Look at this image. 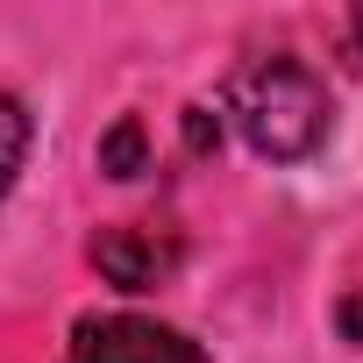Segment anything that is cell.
<instances>
[{
  "mask_svg": "<svg viewBox=\"0 0 363 363\" xmlns=\"http://www.w3.org/2000/svg\"><path fill=\"white\" fill-rule=\"evenodd\" d=\"M93 264L121 292H157L178 271V242L171 235H150V228H100L93 235Z\"/></svg>",
  "mask_w": 363,
  "mask_h": 363,
  "instance_id": "3",
  "label": "cell"
},
{
  "mask_svg": "<svg viewBox=\"0 0 363 363\" xmlns=\"http://www.w3.org/2000/svg\"><path fill=\"white\" fill-rule=\"evenodd\" d=\"M100 171H107V178H135V171H150V135H143L135 114H121V121L100 135Z\"/></svg>",
  "mask_w": 363,
  "mask_h": 363,
  "instance_id": "4",
  "label": "cell"
},
{
  "mask_svg": "<svg viewBox=\"0 0 363 363\" xmlns=\"http://www.w3.org/2000/svg\"><path fill=\"white\" fill-rule=\"evenodd\" d=\"M22 157H29V114H22V100H15V93H0V200H8Z\"/></svg>",
  "mask_w": 363,
  "mask_h": 363,
  "instance_id": "5",
  "label": "cell"
},
{
  "mask_svg": "<svg viewBox=\"0 0 363 363\" xmlns=\"http://www.w3.org/2000/svg\"><path fill=\"white\" fill-rule=\"evenodd\" d=\"M335 328H342V342H356V349H363V292H349V299L335 306Z\"/></svg>",
  "mask_w": 363,
  "mask_h": 363,
  "instance_id": "7",
  "label": "cell"
},
{
  "mask_svg": "<svg viewBox=\"0 0 363 363\" xmlns=\"http://www.w3.org/2000/svg\"><path fill=\"white\" fill-rule=\"evenodd\" d=\"M228 114L250 135V150L271 157V164H306L328 143V121H335L328 86L299 57H264L257 72H242L235 93H228Z\"/></svg>",
  "mask_w": 363,
  "mask_h": 363,
  "instance_id": "1",
  "label": "cell"
},
{
  "mask_svg": "<svg viewBox=\"0 0 363 363\" xmlns=\"http://www.w3.org/2000/svg\"><path fill=\"white\" fill-rule=\"evenodd\" d=\"M72 363H207V356H200L193 335H178V328H164V320L107 313V320H79Z\"/></svg>",
  "mask_w": 363,
  "mask_h": 363,
  "instance_id": "2",
  "label": "cell"
},
{
  "mask_svg": "<svg viewBox=\"0 0 363 363\" xmlns=\"http://www.w3.org/2000/svg\"><path fill=\"white\" fill-rule=\"evenodd\" d=\"M186 150L193 157H214L221 150V114L214 107H186Z\"/></svg>",
  "mask_w": 363,
  "mask_h": 363,
  "instance_id": "6",
  "label": "cell"
},
{
  "mask_svg": "<svg viewBox=\"0 0 363 363\" xmlns=\"http://www.w3.org/2000/svg\"><path fill=\"white\" fill-rule=\"evenodd\" d=\"M349 43H356V57H363V8L349 15Z\"/></svg>",
  "mask_w": 363,
  "mask_h": 363,
  "instance_id": "8",
  "label": "cell"
}]
</instances>
